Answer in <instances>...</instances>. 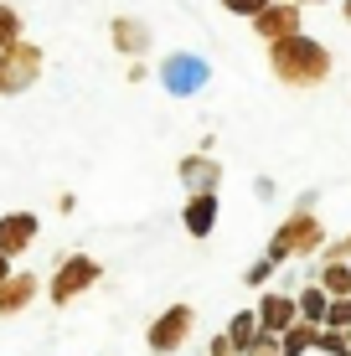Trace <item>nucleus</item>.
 <instances>
[{
    "mask_svg": "<svg viewBox=\"0 0 351 356\" xmlns=\"http://www.w3.org/2000/svg\"><path fill=\"white\" fill-rule=\"evenodd\" d=\"M269 72L284 83V88H320V83L336 72V57H331L325 42L300 31V36H284V42L269 47Z\"/></svg>",
    "mask_w": 351,
    "mask_h": 356,
    "instance_id": "f257e3e1",
    "label": "nucleus"
},
{
    "mask_svg": "<svg viewBox=\"0 0 351 356\" xmlns=\"http://www.w3.org/2000/svg\"><path fill=\"white\" fill-rule=\"evenodd\" d=\"M310 253H325V222L310 207H295L269 238V259L289 264V259H310Z\"/></svg>",
    "mask_w": 351,
    "mask_h": 356,
    "instance_id": "f03ea898",
    "label": "nucleus"
},
{
    "mask_svg": "<svg viewBox=\"0 0 351 356\" xmlns=\"http://www.w3.org/2000/svg\"><path fill=\"white\" fill-rule=\"evenodd\" d=\"M99 279H104V264L93 259V253H67V259L52 268V279H47V294H52V305H72L99 284Z\"/></svg>",
    "mask_w": 351,
    "mask_h": 356,
    "instance_id": "7ed1b4c3",
    "label": "nucleus"
},
{
    "mask_svg": "<svg viewBox=\"0 0 351 356\" xmlns=\"http://www.w3.org/2000/svg\"><path fill=\"white\" fill-rule=\"evenodd\" d=\"M191 330H197V310H191V305H165V310L150 321V330H145V351L171 356V351H181L191 341Z\"/></svg>",
    "mask_w": 351,
    "mask_h": 356,
    "instance_id": "20e7f679",
    "label": "nucleus"
},
{
    "mask_svg": "<svg viewBox=\"0 0 351 356\" xmlns=\"http://www.w3.org/2000/svg\"><path fill=\"white\" fill-rule=\"evenodd\" d=\"M36 78H42V47L16 42V47H6V52H0V98L26 93Z\"/></svg>",
    "mask_w": 351,
    "mask_h": 356,
    "instance_id": "39448f33",
    "label": "nucleus"
},
{
    "mask_svg": "<svg viewBox=\"0 0 351 356\" xmlns=\"http://www.w3.org/2000/svg\"><path fill=\"white\" fill-rule=\"evenodd\" d=\"M253 31H259V42H284V36H300L305 31V6H295V0H274V6H263L259 16H253Z\"/></svg>",
    "mask_w": 351,
    "mask_h": 356,
    "instance_id": "423d86ee",
    "label": "nucleus"
},
{
    "mask_svg": "<svg viewBox=\"0 0 351 356\" xmlns=\"http://www.w3.org/2000/svg\"><path fill=\"white\" fill-rule=\"evenodd\" d=\"M36 232H42L36 212H0V259H21L36 243Z\"/></svg>",
    "mask_w": 351,
    "mask_h": 356,
    "instance_id": "0eeeda50",
    "label": "nucleus"
},
{
    "mask_svg": "<svg viewBox=\"0 0 351 356\" xmlns=\"http://www.w3.org/2000/svg\"><path fill=\"white\" fill-rule=\"evenodd\" d=\"M253 315H259V330H269V336H284V330L300 321V305H295V294L269 289L259 305H253Z\"/></svg>",
    "mask_w": 351,
    "mask_h": 356,
    "instance_id": "6e6552de",
    "label": "nucleus"
},
{
    "mask_svg": "<svg viewBox=\"0 0 351 356\" xmlns=\"http://www.w3.org/2000/svg\"><path fill=\"white\" fill-rule=\"evenodd\" d=\"M42 294V279L26 274V268H16V274L0 284V321H10V315H21V310H31V300Z\"/></svg>",
    "mask_w": 351,
    "mask_h": 356,
    "instance_id": "1a4fd4ad",
    "label": "nucleus"
},
{
    "mask_svg": "<svg viewBox=\"0 0 351 356\" xmlns=\"http://www.w3.org/2000/svg\"><path fill=\"white\" fill-rule=\"evenodd\" d=\"M181 222H186L191 238H212V232H217V191H191Z\"/></svg>",
    "mask_w": 351,
    "mask_h": 356,
    "instance_id": "9d476101",
    "label": "nucleus"
},
{
    "mask_svg": "<svg viewBox=\"0 0 351 356\" xmlns=\"http://www.w3.org/2000/svg\"><path fill=\"white\" fill-rule=\"evenodd\" d=\"M181 181H186L191 191H217L222 186V165L212 161V155H181Z\"/></svg>",
    "mask_w": 351,
    "mask_h": 356,
    "instance_id": "9b49d317",
    "label": "nucleus"
},
{
    "mask_svg": "<svg viewBox=\"0 0 351 356\" xmlns=\"http://www.w3.org/2000/svg\"><path fill=\"white\" fill-rule=\"evenodd\" d=\"M320 346V325H305V321H295L279 336V356H316Z\"/></svg>",
    "mask_w": 351,
    "mask_h": 356,
    "instance_id": "f8f14e48",
    "label": "nucleus"
},
{
    "mask_svg": "<svg viewBox=\"0 0 351 356\" xmlns=\"http://www.w3.org/2000/svg\"><path fill=\"white\" fill-rule=\"evenodd\" d=\"M114 47L124 57H140L145 47H150V26H140V21H129V16H114Z\"/></svg>",
    "mask_w": 351,
    "mask_h": 356,
    "instance_id": "ddd939ff",
    "label": "nucleus"
},
{
    "mask_svg": "<svg viewBox=\"0 0 351 356\" xmlns=\"http://www.w3.org/2000/svg\"><path fill=\"white\" fill-rule=\"evenodd\" d=\"M295 305H300V321H305V325H325V310H331V294H325L320 284H300Z\"/></svg>",
    "mask_w": 351,
    "mask_h": 356,
    "instance_id": "4468645a",
    "label": "nucleus"
},
{
    "mask_svg": "<svg viewBox=\"0 0 351 356\" xmlns=\"http://www.w3.org/2000/svg\"><path fill=\"white\" fill-rule=\"evenodd\" d=\"M316 284L331 294V300H346V294H351V264H320Z\"/></svg>",
    "mask_w": 351,
    "mask_h": 356,
    "instance_id": "2eb2a0df",
    "label": "nucleus"
},
{
    "mask_svg": "<svg viewBox=\"0 0 351 356\" xmlns=\"http://www.w3.org/2000/svg\"><path fill=\"white\" fill-rule=\"evenodd\" d=\"M253 336H259V315H253V310L233 315V325H227V341H233V351H238V356H243V346H248Z\"/></svg>",
    "mask_w": 351,
    "mask_h": 356,
    "instance_id": "dca6fc26",
    "label": "nucleus"
},
{
    "mask_svg": "<svg viewBox=\"0 0 351 356\" xmlns=\"http://www.w3.org/2000/svg\"><path fill=\"white\" fill-rule=\"evenodd\" d=\"M16 42H21V10L0 0V52H6V47H16Z\"/></svg>",
    "mask_w": 351,
    "mask_h": 356,
    "instance_id": "f3484780",
    "label": "nucleus"
},
{
    "mask_svg": "<svg viewBox=\"0 0 351 356\" xmlns=\"http://www.w3.org/2000/svg\"><path fill=\"white\" fill-rule=\"evenodd\" d=\"M316 356H351L346 330H325V325H320V346H316Z\"/></svg>",
    "mask_w": 351,
    "mask_h": 356,
    "instance_id": "a211bd4d",
    "label": "nucleus"
},
{
    "mask_svg": "<svg viewBox=\"0 0 351 356\" xmlns=\"http://www.w3.org/2000/svg\"><path fill=\"white\" fill-rule=\"evenodd\" d=\"M325 330H351V294H346V300H331V310H325Z\"/></svg>",
    "mask_w": 351,
    "mask_h": 356,
    "instance_id": "6ab92c4d",
    "label": "nucleus"
},
{
    "mask_svg": "<svg viewBox=\"0 0 351 356\" xmlns=\"http://www.w3.org/2000/svg\"><path fill=\"white\" fill-rule=\"evenodd\" d=\"M274 268H279V264H274V259H269V253H263V259H259V264H253V268H243V284H248V289H259V284H269V279H274Z\"/></svg>",
    "mask_w": 351,
    "mask_h": 356,
    "instance_id": "aec40b11",
    "label": "nucleus"
},
{
    "mask_svg": "<svg viewBox=\"0 0 351 356\" xmlns=\"http://www.w3.org/2000/svg\"><path fill=\"white\" fill-rule=\"evenodd\" d=\"M243 356H279V336H269V330H259V336L243 346Z\"/></svg>",
    "mask_w": 351,
    "mask_h": 356,
    "instance_id": "412c9836",
    "label": "nucleus"
},
{
    "mask_svg": "<svg viewBox=\"0 0 351 356\" xmlns=\"http://www.w3.org/2000/svg\"><path fill=\"white\" fill-rule=\"evenodd\" d=\"M320 259L325 264H351V232H346V238H336V243H325Z\"/></svg>",
    "mask_w": 351,
    "mask_h": 356,
    "instance_id": "4be33fe9",
    "label": "nucleus"
},
{
    "mask_svg": "<svg viewBox=\"0 0 351 356\" xmlns=\"http://www.w3.org/2000/svg\"><path fill=\"white\" fill-rule=\"evenodd\" d=\"M263 6H274V0H222V10H233V16H248V21L259 16Z\"/></svg>",
    "mask_w": 351,
    "mask_h": 356,
    "instance_id": "5701e85b",
    "label": "nucleus"
},
{
    "mask_svg": "<svg viewBox=\"0 0 351 356\" xmlns=\"http://www.w3.org/2000/svg\"><path fill=\"white\" fill-rule=\"evenodd\" d=\"M6 279H10V259H0V284H6Z\"/></svg>",
    "mask_w": 351,
    "mask_h": 356,
    "instance_id": "b1692460",
    "label": "nucleus"
},
{
    "mask_svg": "<svg viewBox=\"0 0 351 356\" xmlns=\"http://www.w3.org/2000/svg\"><path fill=\"white\" fill-rule=\"evenodd\" d=\"M341 16H346V26H351V0H341Z\"/></svg>",
    "mask_w": 351,
    "mask_h": 356,
    "instance_id": "393cba45",
    "label": "nucleus"
},
{
    "mask_svg": "<svg viewBox=\"0 0 351 356\" xmlns=\"http://www.w3.org/2000/svg\"><path fill=\"white\" fill-rule=\"evenodd\" d=\"M295 6H320V0H295Z\"/></svg>",
    "mask_w": 351,
    "mask_h": 356,
    "instance_id": "a878e982",
    "label": "nucleus"
},
{
    "mask_svg": "<svg viewBox=\"0 0 351 356\" xmlns=\"http://www.w3.org/2000/svg\"><path fill=\"white\" fill-rule=\"evenodd\" d=\"M346 346H351V330H346Z\"/></svg>",
    "mask_w": 351,
    "mask_h": 356,
    "instance_id": "bb28decb",
    "label": "nucleus"
}]
</instances>
